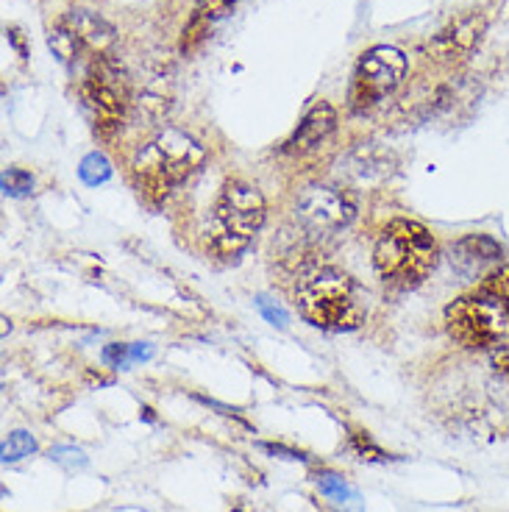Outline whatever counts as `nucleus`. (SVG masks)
<instances>
[{
	"instance_id": "obj_9",
	"label": "nucleus",
	"mask_w": 509,
	"mask_h": 512,
	"mask_svg": "<svg viewBox=\"0 0 509 512\" xmlns=\"http://www.w3.org/2000/svg\"><path fill=\"white\" fill-rule=\"evenodd\" d=\"M484 31H487V20L484 14L473 12L454 20L451 26H446L437 37L432 39V51L437 59H459L482 42Z\"/></svg>"
},
{
	"instance_id": "obj_22",
	"label": "nucleus",
	"mask_w": 509,
	"mask_h": 512,
	"mask_svg": "<svg viewBox=\"0 0 509 512\" xmlns=\"http://www.w3.org/2000/svg\"><path fill=\"white\" fill-rule=\"evenodd\" d=\"M103 362L112 365V368H123L131 362V346H123V343H112V346L103 348Z\"/></svg>"
},
{
	"instance_id": "obj_11",
	"label": "nucleus",
	"mask_w": 509,
	"mask_h": 512,
	"mask_svg": "<svg viewBox=\"0 0 509 512\" xmlns=\"http://www.w3.org/2000/svg\"><path fill=\"white\" fill-rule=\"evenodd\" d=\"M64 28L73 31V37L81 42L84 51L92 56H109L115 48V28L109 26L103 17L92 12H70L62 20Z\"/></svg>"
},
{
	"instance_id": "obj_3",
	"label": "nucleus",
	"mask_w": 509,
	"mask_h": 512,
	"mask_svg": "<svg viewBox=\"0 0 509 512\" xmlns=\"http://www.w3.org/2000/svg\"><path fill=\"white\" fill-rule=\"evenodd\" d=\"M206 151L201 142L179 128H165L151 142H145L134 156V176L145 195L165 198L176 184L187 181L204 165Z\"/></svg>"
},
{
	"instance_id": "obj_2",
	"label": "nucleus",
	"mask_w": 509,
	"mask_h": 512,
	"mask_svg": "<svg viewBox=\"0 0 509 512\" xmlns=\"http://www.w3.org/2000/svg\"><path fill=\"white\" fill-rule=\"evenodd\" d=\"M295 304L306 323L326 332H354L365 323V304L357 282L343 270H318L301 282Z\"/></svg>"
},
{
	"instance_id": "obj_14",
	"label": "nucleus",
	"mask_w": 509,
	"mask_h": 512,
	"mask_svg": "<svg viewBox=\"0 0 509 512\" xmlns=\"http://www.w3.org/2000/svg\"><path fill=\"white\" fill-rule=\"evenodd\" d=\"M112 162L106 159L103 154H90L81 159V165H78V176H81V181L87 184V187H98V184H106V181L112 179Z\"/></svg>"
},
{
	"instance_id": "obj_16",
	"label": "nucleus",
	"mask_w": 509,
	"mask_h": 512,
	"mask_svg": "<svg viewBox=\"0 0 509 512\" xmlns=\"http://www.w3.org/2000/svg\"><path fill=\"white\" fill-rule=\"evenodd\" d=\"M479 293L490 295L496 304H501V307L509 312V265H504V268H496L493 273H487Z\"/></svg>"
},
{
	"instance_id": "obj_12",
	"label": "nucleus",
	"mask_w": 509,
	"mask_h": 512,
	"mask_svg": "<svg viewBox=\"0 0 509 512\" xmlns=\"http://www.w3.org/2000/svg\"><path fill=\"white\" fill-rule=\"evenodd\" d=\"M318 490L326 496V499L334 504V507H340L345 512H362V496H359L354 487L345 482L343 476L331 474V471H323L318 474Z\"/></svg>"
},
{
	"instance_id": "obj_10",
	"label": "nucleus",
	"mask_w": 509,
	"mask_h": 512,
	"mask_svg": "<svg viewBox=\"0 0 509 512\" xmlns=\"http://www.w3.org/2000/svg\"><path fill=\"white\" fill-rule=\"evenodd\" d=\"M334 128H337V112H334V106L326 101L312 103L284 148L290 154H306V151L318 148L320 142L329 140L331 134H334Z\"/></svg>"
},
{
	"instance_id": "obj_24",
	"label": "nucleus",
	"mask_w": 509,
	"mask_h": 512,
	"mask_svg": "<svg viewBox=\"0 0 509 512\" xmlns=\"http://www.w3.org/2000/svg\"><path fill=\"white\" fill-rule=\"evenodd\" d=\"M490 362H493V368H496L498 373H504V376L509 379V343L493 348V354H490Z\"/></svg>"
},
{
	"instance_id": "obj_6",
	"label": "nucleus",
	"mask_w": 509,
	"mask_h": 512,
	"mask_svg": "<svg viewBox=\"0 0 509 512\" xmlns=\"http://www.w3.org/2000/svg\"><path fill=\"white\" fill-rule=\"evenodd\" d=\"M81 98L95 117V128L103 137L115 134L126 115L128 84L120 64L109 56H92L87 76L81 81Z\"/></svg>"
},
{
	"instance_id": "obj_1",
	"label": "nucleus",
	"mask_w": 509,
	"mask_h": 512,
	"mask_svg": "<svg viewBox=\"0 0 509 512\" xmlns=\"http://www.w3.org/2000/svg\"><path fill=\"white\" fill-rule=\"evenodd\" d=\"M437 243L426 226L415 220H393L373 248V265L384 284L395 290H415L437 265Z\"/></svg>"
},
{
	"instance_id": "obj_5",
	"label": "nucleus",
	"mask_w": 509,
	"mask_h": 512,
	"mask_svg": "<svg viewBox=\"0 0 509 512\" xmlns=\"http://www.w3.org/2000/svg\"><path fill=\"white\" fill-rule=\"evenodd\" d=\"M448 334L465 348H498L509 340V312L490 295H462L446 307Z\"/></svg>"
},
{
	"instance_id": "obj_13",
	"label": "nucleus",
	"mask_w": 509,
	"mask_h": 512,
	"mask_svg": "<svg viewBox=\"0 0 509 512\" xmlns=\"http://www.w3.org/2000/svg\"><path fill=\"white\" fill-rule=\"evenodd\" d=\"M37 440H34V435L31 432H26V429H14L12 435L3 440V448H0V460L6 462H20L26 460V457H31V454H37Z\"/></svg>"
},
{
	"instance_id": "obj_25",
	"label": "nucleus",
	"mask_w": 509,
	"mask_h": 512,
	"mask_svg": "<svg viewBox=\"0 0 509 512\" xmlns=\"http://www.w3.org/2000/svg\"><path fill=\"white\" fill-rule=\"evenodd\" d=\"M153 357V348L148 343H137L131 346V362H145V359Z\"/></svg>"
},
{
	"instance_id": "obj_19",
	"label": "nucleus",
	"mask_w": 509,
	"mask_h": 512,
	"mask_svg": "<svg viewBox=\"0 0 509 512\" xmlns=\"http://www.w3.org/2000/svg\"><path fill=\"white\" fill-rule=\"evenodd\" d=\"M48 457H51L56 465H62L64 471H81V468H87V465H90L87 454L76 446H53Z\"/></svg>"
},
{
	"instance_id": "obj_27",
	"label": "nucleus",
	"mask_w": 509,
	"mask_h": 512,
	"mask_svg": "<svg viewBox=\"0 0 509 512\" xmlns=\"http://www.w3.org/2000/svg\"><path fill=\"white\" fill-rule=\"evenodd\" d=\"M231 512H242V510H231Z\"/></svg>"
},
{
	"instance_id": "obj_23",
	"label": "nucleus",
	"mask_w": 509,
	"mask_h": 512,
	"mask_svg": "<svg viewBox=\"0 0 509 512\" xmlns=\"http://www.w3.org/2000/svg\"><path fill=\"white\" fill-rule=\"evenodd\" d=\"M259 448H262V451H268V454H273V457H281V460H306L304 454H301V451H293V448H284V446H279V443H259Z\"/></svg>"
},
{
	"instance_id": "obj_15",
	"label": "nucleus",
	"mask_w": 509,
	"mask_h": 512,
	"mask_svg": "<svg viewBox=\"0 0 509 512\" xmlns=\"http://www.w3.org/2000/svg\"><path fill=\"white\" fill-rule=\"evenodd\" d=\"M457 251L462 256H471V259H498L501 256V245L487 237V234H468L465 240H459Z\"/></svg>"
},
{
	"instance_id": "obj_8",
	"label": "nucleus",
	"mask_w": 509,
	"mask_h": 512,
	"mask_svg": "<svg viewBox=\"0 0 509 512\" xmlns=\"http://www.w3.org/2000/svg\"><path fill=\"white\" fill-rule=\"evenodd\" d=\"M298 220L306 229L315 234H326V231L345 229L351 220L357 218V204L348 192L337 190V187H326V184H315L306 187L298 198Z\"/></svg>"
},
{
	"instance_id": "obj_17",
	"label": "nucleus",
	"mask_w": 509,
	"mask_h": 512,
	"mask_svg": "<svg viewBox=\"0 0 509 512\" xmlns=\"http://www.w3.org/2000/svg\"><path fill=\"white\" fill-rule=\"evenodd\" d=\"M3 192L9 195V198H28L31 192H34V176L23 170V167H9V170H3Z\"/></svg>"
},
{
	"instance_id": "obj_18",
	"label": "nucleus",
	"mask_w": 509,
	"mask_h": 512,
	"mask_svg": "<svg viewBox=\"0 0 509 512\" xmlns=\"http://www.w3.org/2000/svg\"><path fill=\"white\" fill-rule=\"evenodd\" d=\"M234 6H237V0H198L195 9H192V17L215 26L217 20H223V17H229L234 12Z\"/></svg>"
},
{
	"instance_id": "obj_26",
	"label": "nucleus",
	"mask_w": 509,
	"mask_h": 512,
	"mask_svg": "<svg viewBox=\"0 0 509 512\" xmlns=\"http://www.w3.org/2000/svg\"><path fill=\"white\" fill-rule=\"evenodd\" d=\"M142 418H145V421H153V410H151V407H142Z\"/></svg>"
},
{
	"instance_id": "obj_20",
	"label": "nucleus",
	"mask_w": 509,
	"mask_h": 512,
	"mask_svg": "<svg viewBox=\"0 0 509 512\" xmlns=\"http://www.w3.org/2000/svg\"><path fill=\"white\" fill-rule=\"evenodd\" d=\"M256 307L262 312V318L268 320V323H273V326H279V329H284V326L290 323L287 309L281 307L279 301H273L270 295H256Z\"/></svg>"
},
{
	"instance_id": "obj_21",
	"label": "nucleus",
	"mask_w": 509,
	"mask_h": 512,
	"mask_svg": "<svg viewBox=\"0 0 509 512\" xmlns=\"http://www.w3.org/2000/svg\"><path fill=\"white\" fill-rule=\"evenodd\" d=\"M351 443H354V451L359 454V460H368V462L387 460V454H384L382 448L376 446V443H370L368 432H357V435L351 437Z\"/></svg>"
},
{
	"instance_id": "obj_7",
	"label": "nucleus",
	"mask_w": 509,
	"mask_h": 512,
	"mask_svg": "<svg viewBox=\"0 0 509 512\" xmlns=\"http://www.w3.org/2000/svg\"><path fill=\"white\" fill-rule=\"evenodd\" d=\"M404 76H407V56L398 48H387V45L370 48L368 53H362L351 76V92H348L351 109L370 112L401 87Z\"/></svg>"
},
{
	"instance_id": "obj_4",
	"label": "nucleus",
	"mask_w": 509,
	"mask_h": 512,
	"mask_svg": "<svg viewBox=\"0 0 509 512\" xmlns=\"http://www.w3.org/2000/svg\"><path fill=\"white\" fill-rule=\"evenodd\" d=\"M265 218H268V206L262 192L245 181H229L217 198L209 223L212 251L223 259L240 256L265 226Z\"/></svg>"
}]
</instances>
